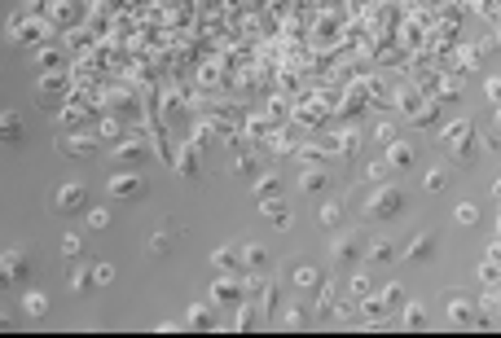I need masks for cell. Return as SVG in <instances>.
Segmentation results:
<instances>
[{
	"instance_id": "obj_4",
	"label": "cell",
	"mask_w": 501,
	"mask_h": 338,
	"mask_svg": "<svg viewBox=\"0 0 501 338\" xmlns=\"http://www.w3.org/2000/svg\"><path fill=\"white\" fill-rule=\"evenodd\" d=\"M53 207H58L62 216H79V211H88V189H84L79 180H66V185L53 193Z\"/></svg>"
},
{
	"instance_id": "obj_31",
	"label": "cell",
	"mask_w": 501,
	"mask_h": 338,
	"mask_svg": "<svg viewBox=\"0 0 501 338\" xmlns=\"http://www.w3.org/2000/svg\"><path fill=\"white\" fill-rule=\"evenodd\" d=\"M110 220H115V216H110L106 207H88V224H93V229H110Z\"/></svg>"
},
{
	"instance_id": "obj_41",
	"label": "cell",
	"mask_w": 501,
	"mask_h": 338,
	"mask_svg": "<svg viewBox=\"0 0 501 338\" xmlns=\"http://www.w3.org/2000/svg\"><path fill=\"white\" fill-rule=\"evenodd\" d=\"M352 294H356V299H365V294H369V277H365V273L352 277Z\"/></svg>"
},
{
	"instance_id": "obj_26",
	"label": "cell",
	"mask_w": 501,
	"mask_h": 338,
	"mask_svg": "<svg viewBox=\"0 0 501 338\" xmlns=\"http://www.w3.org/2000/svg\"><path fill=\"white\" fill-rule=\"evenodd\" d=\"M466 136H475V123H470V119H457V123L444 128V140H449V145H453V140H466Z\"/></svg>"
},
{
	"instance_id": "obj_14",
	"label": "cell",
	"mask_w": 501,
	"mask_h": 338,
	"mask_svg": "<svg viewBox=\"0 0 501 338\" xmlns=\"http://www.w3.org/2000/svg\"><path fill=\"white\" fill-rule=\"evenodd\" d=\"M172 242H176V233H172V229H163V233H154V237L145 242V255H150V259H163L167 250H172Z\"/></svg>"
},
{
	"instance_id": "obj_10",
	"label": "cell",
	"mask_w": 501,
	"mask_h": 338,
	"mask_svg": "<svg viewBox=\"0 0 501 338\" xmlns=\"http://www.w3.org/2000/svg\"><path fill=\"white\" fill-rule=\"evenodd\" d=\"M212 264H216L220 273H238V268H246V259H242L238 246H220V250H212Z\"/></svg>"
},
{
	"instance_id": "obj_1",
	"label": "cell",
	"mask_w": 501,
	"mask_h": 338,
	"mask_svg": "<svg viewBox=\"0 0 501 338\" xmlns=\"http://www.w3.org/2000/svg\"><path fill=\"white\" fill-rule=\"evenodd\" d=\"M400 211H405V193H400L396 185H379L365 198V216L369 220H396Z\"/></svg>"
},
{
	"instance_id": "obj_43",
	"label": "cell",
	"mask_w": 501,
	"mask_h": 338,
	"mask_svg": "<svg viewBox=\"0 0 501 338\" xmlns=\"http://www.w3.org/2000/svg\"><path fill=\"white\" fill-rule=\"evenodd\" d=\"M35 62H40V66H58L62 58H58V53H53V49H40V53H35Z\"/></svg>"
},
{
	"instance_id": "obj_3",
	"label": "cell",
	"mask_w": 501,
	"mask_h": 338,
	"mask_svg": "<svg viewBox=\"0 0 501 338\" xmlns=\"http://www.w3.org/2000/svg\"><path fill=\"white\" fill-rule=\"evenodd\" d=\"M365 246H369L365 233H360V229H347V233L334 237L330 259H334V264H356V259H365Z\"/></svg>"
},
{
	"instance_id": "obj_42",
	"label": "cell",
	"mask_w": 501,
	"mask_h": 338,
	"mask_svg": "<svg viewBox=\"0 0 501 338\" xmlns=\"http://www.w3.org/2000/svg\"><path fill=\"white\" fill-rule=\"evenodd\" d=\"M484 92H488L493 106H501V79H488V83H484Z\"/></svg>"
},
{
	"instance_id": "obj_7",
	"label": "cell",
	"mask_w": 501,
	"mask_h": 338,
	"mask_svg": "<svg viewBox=\"0 0 501 338\" xmlns=\"http://www.w3.org/2000/svg\"><path fill=\"white\" fill-rule=\"evenodd\" d=\"M58 154H62V159H93L97 140L93 136H62L58 140Z\"/></svg>"
},
{
	"instance_id": "obj_8",
	"label": "cell",
	"mask_w": 501,
	"mask_h": 338,
	"mask_svg": "<svg viewBox=\"0 0 501 338\" xmlns=\"http://www.w3.org/2000/svg\"><path fill=\"white\" fill-rule=\"evenodd\" d=\"M242 294H246V286L238 277H216L212 281V299L216 303H242Z\"/></svg>"
},
{
	"instance_id": "obj_18",
	"label": "cell",
	"mask_w": 501,
	"mask_h": 338,
	"mask_svg": "<svg viewBox=\"0 0 501 338\" xmlns=\"http://www.w3.org/2000/svg\"><path fill=\"white\" fill-rule=\"evenodd\" d=\"M475 145H479V136L453 140V145H449V154H453V163H475Z\"/></svg>"
},
{
	"instance_id": "obj_35",
	"label": "cell",
	"mask_w": 501,
	"mask_h": 338,
	"mask_svg": "<svg viewBox=\"0 0 501 338\" xmlns=\"http://www.w3.org/2000/svg\"><path fill=\"white\" fill-rule=\"evenodd\" d=\"M84 115H88V110H84V106H66V110H62L58 119H62V128H75V123H79Z\"/></svg>"
},
{
	"instance_id": "obj_9",
	"label": "cell",
	"mask_w": 501,
	"mask_h": 338,
	"mask_svg": "<svg viewBox=\"0 0 501 338\" xmlns=\"http://www.w3.org/2000/svg\"><path fill=\"white\" fill-rule=\"evenodd\" d=\"M22 115L18 110H5V115H0V140H5V145H22Z\"/></svg>"
},
{
	"instance_id": "obj_21",
	"label": "cell",
	"mask_w": 501,
	"mask_h": 338,
	"mask_svg": "<svg viewBox=\"0 0 501 338\" xmlns=\"http://www.w3.org/2000/svg\"><path fill=\"white\" fill-rule=\"evenodd\" d=\"M444 185H449V167H427L422 172V189L427 193H440Z\"/></svg>"
},
{
	"instance_id": "obj_48",
	"label": "cell",
	"mask_w": 501,
	"mask_h": 338,
	"mask_svg": "<svg viewBox=\"0 0 501 338\" xmlns=\"http://www.w3.org/2000/svg\"><path fill=\"white\" fill-rule=\"evenodd\" d=\"M497 128H501V106H497Z\"/></svg>"
},
{
	"instance_id": "obj_40",
	"label": "cell",
	"mask_w": 501,
	"mask_h": 338,
	"mask_svg": "<svg viewBox=\"0 0 501 338\" xmlns=\"http://www.w3.org/2000/svg\"><path fill=\"white\" fill-rule=\"evenodd\" d=\"M387 172H392V163H369V180H379V185H383V180H387Z\"/></svg>"
},
{
	"instance_id": "obj_20",
	"label": "cell",
	"mask_w": 501,
	"mask_h": 338,
	"mask_svg": "<svg viewBox=\"0 0 501 338\" xmlns=\"http://www.w3.org/2000/svg\"><path fill=\"white\" fill-rule=\"evenodd\" d=\"M115 159H119V163H128V167H136V163L145 159L141 140H123V145H115Z\"/></svg>"
},
{
	"instance_id": "obj_46",
	"label": "cell",
	"mask_w": 501,
	"mask_h": 338,
	"mask_svg": "<svg viewBox=\"0 0 501 338\" xmlns=\"http://www.w3.org/2000/svg\"><path fill=\"white\" fill-rule=\"evenodd\" d=\"M488 259H493V264H501V237H497V242L488 246Z\"/></svg>"
},
{
	"instance_id": "obj_30",
	"label": "cell",
	"mask_w": 501,
	"mask_h": 338,
	"mask_svg": "<svg viewBox=\"0 0 501 338\" xmlns=\"http://www.w3.org/2000/svg\"><path fill=\"white\" fill-rule=\"evenodd\" d=\"M62 92H66V79H58V75L40 79V97H62Z\"/></svg>"
},
{
	"instance_id": "obj_15",
	"label": "cell",
	"mask_w": 501,
	"mask_h": 338,
	"mask_svg": "<svg viewBox=\"0 0 501 338\" xmlns=\"http://www.w3.org/2000/svg\"><path fill=\"white\" fill-rule=\"evenodd\" d=\"M22 312L31 316V321H40V316H49V294H40V290H31L22 299Z\"/></svg>"
},
{
	"instance_id": "obj_22",
	"label": "cell",
	"mask_w": 501,
	"mask_h": 338,
	"mask_svg": "<svg viewBox=\"0 0 501 338\" xmlns=\"http://www.w3.org/2000/svg\"><path fill=\"white\" fill-rule=\"evenodd\" d=\"M339 220H343V207L339 202H321V207H317V224H321V229H339Z\"/></svg>"
},
{
	"instance_id": "obj_39",
	"label": "cell",
	"mask_w": 501,
	"mask_h": 338,
	"mask_svg": "<svg viewBox=\"0 0 501 338\" xmlns=\"http://www.w3.org/2000/svg\"><path fill=\"white\" fill-rule=\"evenodd\" d=\"M282 321H286L290 330H299V325H303V307H286V312H282Z\"/></svg>"
},
{
	"instance_id": "obj_29",
	"label": "cell",
	"mask_w": 501,
	"mask_h": 338,
	"mask_svg": "<svg viewBox=\"0 0 501 338\" xmlns=\"http://www.w3.org/2000/svg\"><path fill=\"white\" fill-rule=\"evenodd\" d=\"M436 119H440V110H436V106H422L418 115H409L413 128H436Z\"/></svg>"
},
{
	"instance_id": "obj_6",
	"label": "cell",
	"mask_w": 501,
	"mask_h": 338,
	"mask_svg": "<svg viewBox=\"0 0 501 338\" xmlns=\"http://www.w3.org/2000/svg\"><path fill=\"white\" fill-rule=\"evenodd\" d=\"M436 246H440V237H436V233H418L413 242L405 246V259L422 268V264H431V255H436Z\"/></svg>"
},
{
	"instance_id": "obj_37",
	"label": "cell",
	"mask_w": 501,
	"mask_h": 338,
	"mask_svg": "<svg viewBox=\"0 0 501 338\" xmlns=\"http://www.w3.org/2000/svg\"><path fill=\"white\" fill-rule=\"evenodd\" d=\"M383 303H387V307H405V290H400V286H387V290H383Z\"/></svg>"
},
{
	"instance_id": "obj_27",
	"label": "cell",
	"mask_w": 501,
	"mask_h": 338,
	"mask_svg": "<svg viewBox=\"0 0 501 338\" xmlns=\"http://www.w3.org/2000/svg\"><path fill=\"white\" fill-rule=\"evenodd\" d=\"M321 281H326V273L321 268H312V264H303V268H295V286H321Z\"/></svg>"
},
{
	"instance_id": "obj_47",
	"label": "cell",
	"mask_w": 501,
	"mask_h": 338,
	"mask_svg": "<svg viewBox=\"0 0 501 338\" xmlns=\"http://www.w3.org/2000/svg\"><path fill=\"white\" fill-rule=\"evenodd\" d=\"M493 198H497V202H501V176H497V180H493Z\"/></svg>"
},
{
	"instance_id": "obj_23",
	"label": "cell",
	"mask_w": 501,
	"mask_h": 338,
	"mask_svg": "<svg viewBox=\"0 0 501 338\" xmlns=\"http://www.w3.org/2000/svg\"><path fill=\"white\" fill-rule=\"evenodd\" d=\"M299 189L303 193H321L326 189V172H321V167H308V172L299 176Z\"/></svg>"
},
{
	"instance_id": "obj_17",
	"label": "cell",
	"mask_w": 501,
	"mask_h": 338,
	"mask_svg": "<svg viewBox=\"0 0 501 338\" xmlns=\"http://www.w3.org/2000/svg\"><path fill=\"white\" fill-rule=\"evenodd\" d=\"M66 286H71V294H88V290L97 286V268H75Z\"/></svg>"
},
{
	"instance_id": "obj_13",
	"label": "cell",
	"mask_w": 501,
	"mask_h": 338,
	"mask_svg": "<svg viewBox=\"0 0 501 338\" xmlns=\"http://www.w3.org/2000/svg\"><path fill=\"white\" fill-rule=\"evenodd\" d=\"M475 303H466V299H449V321H457V325H484V321H475Z\"/></svg>"
},
{
	"instance_id": "obj_12",
	"label": "cell",
	"mask_w": 501,
	"mask_h": 338,
	"mask_svg": "<svg viewBox=\"0 0 501 338\" xmlns=\"http://www.w3.org/2000/svg\"><path fill=\"white\" fill-rule=\"evenodd\" d=\"M387 163H392V172H409L413 167V145H405V140L387 145Z\"/></svg>"
},
{
	"instance_id": "obj_16",
	"label": "cell",
	"mask_w": 501,
	"mask_h": 338,
	"mask_svg": "<svg viewBox=\"0 0 501 338\" xmlns=\"http://www.w3.org/2000/svg\"><path fill=\"white\" fill-rule=\"evenodd\" d=\"M277 193H282V176L264 172V176L255 180V202H264V198H277Z\"/></svg>"
},
{
	"instance_id": "obj_33",
	"label": "cell",
	"mask_w": 501,
	"mask_h": 338,
	"mask_svg": "<svg viewBox=\"0 0 501 338\" xmlns=\"http://www.w3.org/2000/svg\"><path fill=\"white\" fill-rule=\"evenodd\" d=\"M484 312H488V316H501V286H493L488 294H484Z\"/></svg>"
},
{
	"instance_id": "obj_32",
	"label": "cell",
	"mask_w": 501,
	"mask_h": 338,
	"mask_svg": "<svg viewBox=\"0 0 501 338\" xmlns=\"http://www.w3.org/2000/svg\"><path fill=\"white\" fill-rule=\"evenodd\" d=\"M334 307V281H321V294H317V312H330Z\"/></svg>"
},
{
	"instance_id": "obj_36",
	"label": "cell",
	"mask_w": 501,
	"mask_h": 338,
	"mask_svg": "<svg viewBox=\"0 0 501 338\" xmlns=\"http://www.w3.org/2000/svg\"><path fill=\"white\" fill-rule=\"evenodd\" d=\"M62 255H66V259H79V255H84V246H79V237H75V233H66V237H62Z\"/></svg>"
},
{
	"instance_id": "obj_28",
	"label": "cell",
	"mask_w": 501,
	"mask_h": 338,
	"mask_svg": "<svg viewBox=\"0 0 501 338\" xmlns=\"http://www.w3.org/2000/svg\"><path fill=\"white\" fill-rule=\"evenodd\" d=\"M405 325L409 330H422L427 325V307L422 303H405Z\"/></svg>"
},
{
	"instance_id": "obj_38",
	"label": "cell",
	"mask_w": 501,
	"mask_h": 338,
	"mask_svg": "<svg viewBox=\"0 0 501 338\" xmlns=\"http://www.w3.org/2000/svg\"><path fill=\"white\" fill-rule=\"evenodd\" d=\"M233 172H238V176H255V159H250V154H242V159L233 163Z\"/></svg>"
},
{
	"instance_id": "obj_49",
	"label": "cell",
	"mask_w": 501,
	"mask_h": 338,
	"mask_svg": "<svg viewBox=\"0 0 501 338\" xmlns=\"http://www.w3.org/2000/svg\"><path fill=\"white\" fill-rule=\"evenodd\" d=\"M497 237H501V216H497Z\"/></svg>"
},
{
	"instance_id": "obj_45",
	"label": "cell",
	"mask_w": 501,
	"mask_h": 338,
	"mask_svg": "<svg viewBox=\"0 0 501 338\" xmlns=\"http://www.w3.org/2000/svg\"><path fill=\"white\" fill-rule=\"evenodd\" d=\"M457 88H462L457 79H444V83H440V97H457Z\"/></svg>"
},
{
	"instance_id": "obj_2",
	"label": "cell",
	"mask_w": 501,
	"mask_h": 338,
	"mask_svg": "<svg viewBox=\"0 0 501 338\" xmlns=\"http://www.w3.org/2000/svg\"><path fill=\"white\" fill-rule=\"evenodd\" d=\"M0 277H5V286H26V281H31V255H26L22 242L5 246V255H0Z\"/></svg>"
},
{
	"instance_id": "obj_19",
	"label": "cell",
	"mask_w": 501,
	"mask_h": 338,
	"mask_svg": "<svg viewBox=\"0 0 501 338\" xmlns=\"http://www.w3.org/2000/svg\"><path fill=\"white\" fill-rule=\"evenodd\" d=\"M242 259H246V268H250V273H264V268H269V250L255 246V242L242 246Z\"/></svg>"
},
{
	"instance_id": "obj_34",
	"label": "cell",
	"mask_w": 501,
	"mask_h": 338,
	"mask_svg": "<svg viewBox=\"0 0 501 338\" xmlns=\"http://www.w3.org/2000/svg\"><path fill=\"white\" fill-rule=\"evenodd\" d=\"M479 281H488V286H501V264H479Z\"/></svg>"
},
{
	"instance_id": "obj_5",
	"label": "cell",
	"mask_w": 501,
	"mask_h": 338,
	"mask_svg": "<svg viewBox=\"0 0 501 338\" xmlns=\"http://www.w3.org/2000/svg\"><path fill=\"white\" fill-rule=\"evenodd\" d=\"M106 189H110V198H119V202H136L145 193V180L136 172H115L106 180Z\"/></svg>"
},
{
	"instance_id": "obj_44",
	"label": "cell",
	"mask_w": 501,
	"mask_h": 338,
	"mask_svg": "<svg viewBox=\"0 0 501 338\" xmlns=\"http://www.w3.org/2000/svg\"><path fill=\"white\" fill-rule=\"evenodd\" d=\"M250 325H255V312H250V307H242V312H238V330H250Z\"/></svg>"
},
{
	"instance_id": "obj_24",
	"label": "cell",
	"mask_w": 501,
	"mask_h": 338,
	"mask_svg": "<svg viewBox=\"0 0 501 338\" xmlns=\"http://www.w3.org/2000/svg\"><path fill=\"white\" fill-rule=\"evenodd\" d=\"M185 325L189 330H212V312H207V303H193L185 312Z\"/></svg>"
},
{
	"instance_id": "obj_11",
	"label": "cell",
	"mask_w": 501,
	"mask_h": 338,
	"mask_svg": "<svg viewBox=\"0 0 501 338\" xmlns=\"http://www.w3.org/2000/svg\"><path fill=\"white\" fill-rule=\"evenodd\" d=\"M396 259V242H387V237H374L365 246V264H392Z\"/></svg>"
},
{
	"instance_id": "obj_25",
	"label": "cell",
	"mask_w": 501,
	"mask_h": 338,
	"mask_svg": "<svg viewBox=\"0 0 501 338\" xmlns=\"http://www.w3.org/2000/svg\"><path fill=\"white\" fill-rule=\"evenodd\" d=\"M453 224H462V229L479 224V207H475V202H457V207H453Z\"/></svg>"
}]
</instances>
